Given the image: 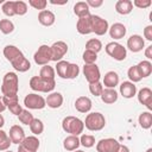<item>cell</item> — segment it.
I'll use <instances>...</instances> for the list:
<instances>
[{
    "label": "cell",
    "instance_id": "d6a6232c",
    "mask_svg": "<svg viewBox=\"0 0 152 152\" xmlns=\"http://www.w3.org/2000/svg\"><path fill=\"white\" fill-rule=\"evenodd\" d=\"M101 49H102V43L97 38H91L86 43V50H90V51L97 53L99 51H101Z\"/></svg>",
    "mask_w": 152,
    "mask_h": 152
},
{
    "label": "cell",
    "instance_id": "30bf717a",
    "mask_svg": "<svg viewBox=\"0 0 152 152\" xmlns=\"http://www.w3.org/2000/svg\"><path fill=\"white\" fill-rule=\"evenodd\" d=\"M39 148V140L36 135L25 137V139L18 145V152H37Z\"/></svg>",
    "mask_w": 152,
    "mask_h": 152
},
{
    "label": "cell",
    "instance_id": "836d02e7",
    "mask_svg": "<svg viewBox=\"0 0 152 152\" xmlns=\"http://www.w3.org/2000/svg\"><path fill=\"white\" fill-rule=\"evenodd\" d=\"M30 129H31V132L34 134V135H39V134H42L43 133V131H44V124H43V121L40 120V119H33L32 120V122L30 124Z\"/></svg>",
    "mask_w": 152,
    "mask_h": 152
},
{
    "label": "cell",
    "instance_id": "8d00e7d4",
    "mask_svg": "<svg viewBox=\"0 0 152 152\" xmlns=\"http://www.w3.org/2000/svg\"><path fill=\"white\" fill-rule=\"evenodd\" d=\"M127 76L129 78V82H132V83H137V82H139V81L142 80V77L139 74V70H138L137 65H132L127 70Z\"/></svg>",
    "mask_w": 152,
    "mask_h": 152
},
{
    "label": "cell",
    "instance_id": "74e56055",
    "mask_svg": "<svg viewBox=\"0 0 152 152\" xmlns=\"http://www.w3.org/2000/svg\"><path fill=\"white\" fill-rule=\"evenodd\" d=\"M0 31L4 34H10L14 31V24L10 19H1L0 20Z\"/></svg>",
    "mask_w": 152,
    "mask_h": 152
},
{
    "label": "cell",
    "instance_id": "f1b7e54d",
    "mask_svg": "<svg viewBox=\"0 0 152 152\" xmlns=\"http://www.w3.org/2000/svg\"><path fill=\"white\" fill-rule=\"evenodd\" d=\"M137 68L139 70L140 76L144 77H148L152 74V63L150 61H141L137 64Z\"/></svg>",
    "mask_w": 152,
    "mask_h": 152
},
{
    "label": "cell",
    "instance_id": "f5cc1de1",
    "mask_svg": "<svg viewBox=\"0 0 152 152\" xmlns=\"http://www.w3.org/2000/svg\"><path fill=\"white\" fill-rule=\"evenodd\" d=\"M116 152H129V148L126 145H121L120 144V146H119V148H118Z\"/></svg>",
    "mask_w": 152,
    "mask_h": 152
},
{
    "label": "cell",
    "instance_id": "9c48e42d",
    "mask_svg": "<svg viewBox=\"0 0 152 152\" xmlns=\"http://www.w3.org/2000/svg\"><path fill=\"white\" fill-rule=\"evenodd\" d=\"M50 50H51V61L59 62L68 52V44L65 42L58 40L50 46Z\"/></svg>",
    "mask_w": 152,
    "mask_h": 152
},
{
    "label": "cell",
    "instance_id": "d4e9b609",
    "mask_svg": "<svg viewBox=\"0 0 152 152\" xmlns=\"http://www.w3.org/2000/svg\"><path fill=\"white\" fill-rule=\"evenodd\" d=\"M21 55H24L17 46H14V45H6L5 48H4V56H5V58L11 63V62H13L15 58H18L19 56H21Z\"/></svg>",
    "mask_w": 152,
    "mask_h": 152
},
{
    "label": "cell",
    "instance_id": "7c38bea8",
    "mask_svg": "<svg viewBox=\"0 0 152 152\" xmlns=\"http://www.w3.org/2000/svg\"><path fill=\"white\" fill-rule=\"evenodd\" d=\"M83 75L88 83L99 82L100 77H101L100 69L95 63L94 64H84L83 65Z\"/></svg>",
    "mask_w": 152,
    "mask_h": 152
},
{
    "label": "cell",
    "instance_id": "e0dca14e",
    "mask_svg": "<svg viewBox=\"0 0 152 152\" xmlns=\"http://www.w3.org/2000/svg\"><path fill=\"white\" fill-rule=\"evenodd\" d=\"M45 103L48 107H50L52 109H57L63 104V95L58 91L50 93L45 99Z\"/></svg>",
    "mask_w": 152,
    "mask_h": 152
},
{
    "label": "cell",
    "instance_id": "8fae6325",
    "mask_svg": "<svg viewBox=\"0 0 152 152\" xmlns=\"http://www.w3.org/2000/svg\"><path fill=\"white\" fill-rule=\"evenodd\" d=\"M120 146V142L114 138H106L101 139L96 144L97 152H116Z\"/></svg>",
    "mask_w": 152,
    "mask_h": 152
},
{
    "label": "cell",
    "instance_id": "277c9868",
    "mask_svg": "<svg viewBox=\"0 0 152 152\" xmlns=\"http://www.w3.org/2000/svg\"><path fill=\"white\" fill-rule=\"evenodd\" d=\"M55 86H56L55 80L46 81L40 78L39 76H33L30 80V88L38 93H51L55 89Z\"/></svg>",
    "mask_w": 152,
    "mask_h": 152
},
{
    "label": "cell",
    "instance_id": "ee69618b",
    "mask_svg": "<svg viewBox=\"0 0 152 152\" xmlns=\"http://www.w3.org/2000/svg\"><path fill=\"white\" fill-rule=\"evenodd\" d=\"M1 10H2V13H4L5 15H7V17H13V15H15V14H14L13 1H5V2L2 4Z\"/></svg>",
    "mask_w": 152,
    "mask_h": 152
},
{
    "label": "cell",
    "instance_id": "4316f807",
    "mask_svg": "<svg viewBox=\"0 0 152 152\" xmlns=\"http://www.w3.org/2000/svg\"><path fill=\"white\" fill-rule=\"evenodd\" d=\"M80 145V138L77 135H68L63 141V147L66 151H75Z\"/></svg>",
    "mask_w": 152,
    "mask_h": 152
},
{
    "label": "cell",
    "instance_id": "c3c4849f",
    "mask_svg": "<svg viewBox=\"0 0 152 152\" xmlns=\"http://www.w3.org/2000/svg\"><path fill=\"white\" fill-rule=\"evenodd\" d=\"M7 108L10 109V112L12 113V114H14V115H19L20 114V112L23 110V108H21V106L19 104V102H15V103H12V104H10V106H7Z\"/></svg>",
    "mask_w": 152,
    "mask_h": 152
},
{
    "label": "cell",
    "instance_id": "52a82bcc",
    "mask_svg": "<svg viewBox=\"0 0 152 152\" xmlns=\"http://www.w3.org/2000/svg\"><path fill=\"white\" fill-rule=\"evenodd\" d=\"M109 25L108 21L100 15L91 14V32H94L97 36H103L108 32Z\"/></svg>",
    "mask_w": 152,
    "mask_h": 152
},
{
    "label": "cell",
    "instance_id": "6f0895ef",
    "mask_svg": "<svg viewBox=\"0 0 152 152\" xmlns=\"http://www.w3.org/2000/svg\"><path fill=\"white\" fill-rule=\"evenodd\" d=\"M74 152H84V151H81V150H75Z\"/></svg>",
    "mask_w": 152,
    "mask_h": 152
},
{
    "label": "cell",
    "instance_id": "4dcf8cb0",
    "mask_svg": "<svg viewBox=\"0 0 152 152\" xmlns=\"http://www.w3.org/2000/svg\"><path fill=\"white\" fill-rule=\"evenodd\" d=\"M138 122H139L140 127L144 128V129L151 128V126H152V114L150 112H142L138 118Z\"/></svg>",
    "mask_w": 152,
    "mask_h": 152
},
{
    "label": "cell",
    "instance_id": "7a4b0ae2",
    "mask_svg": "<svg viewBox=\"0 0 152 152\" xmlns=\"http://www.w3.org/2000/svg\"><path fill=\"white\" fill-rule=\"evenodd\" d=\"M62 128L64 132L69 133L70 135H80L84 129V124L81 119L76 116H65L62 121Z\"/></svg>",
    "mask_w": 152,
    "mask_h": 152
},
{
    "label": "cell",
    "instance_id": "681fc988",
    "mask_svg": "<svg viewBox=\"0 0 152 152\" xmlns=\"http://www.w3.org/2000/svg\"><path fill=\"white\" fill-rule=\"evenodd\" d=\"M144 37H145L148 42H152V25H147V26L144 28Z\"/></svg>",
    "mask_w": 152,
    "mask_h": 152
},
{
    "label": "cell",
    "instance_id": "b9f144b4",
    "mask_svg": "<svg viewBox=\"0 0 152 152\" xmlns=\"http://www.w3.org/2000/svg\"><path fill=\"white\" fill-rule=\"evenodd\" d=\"M78 74H80V68H78V65L75 64V63H70L69 66H68L66 78H69V80H74V78H76V77L78 76Z\"/></svg>",
    "mask_w": 152,
    "mask_h": 152
},
{
    "label": "cell",
    "instance_id": "9a60e30c",
    "mask_svg": "<svg viewBox=\"0 0 152 152\" xmlns=\"http://www.w3.org/2000/svg\"><path fill=\"white\" fill-rule=\"evenodd\" d=\"M8 137H10V139H11V142H12V144L19 145V144L25 139V132H24V129H23L21 126H19V125H13V126L10 128Z\"/></svg>",
    "mask_w": 152,
    "mask_h": 152
},
{
    "label": "cell",
    "instance_id": "680465c9",
    "mask_svg": "<svg viewBox=\"0 0 152 152\" xmlns=\"http://www.w3.org/2000/svg\"><path fill=\"white\" fill-rule=\"evenodd\" d=\"M4 152H13V151H11V150H7V151H4Z\"/></svg>",
    "mask_w": 152,
    "mask_h": 152
},
{
    "label": "cell",
    "instance_id": "603a6c76",
    "mask_svg": "<svg viewBox=\"0 0 152 152\" xmlns=\"http://www.w3.org/2000/svg\"><path fill=\"white\" fill-rule=\"evenodd\" d=\"M119 84V75L115 71H108L103 76V84L106 88L114 89Z\"/></svg>",
    "mask_w": 152,
    "mask_h": 152
},
{
    "label": "cell",
    "instance_id": "6da1fadb",
    "mask_svg": "<svg viewBox=\"0 0 152 152\" xmlns=\"http://www.w3.org/2000/svg\"><path fill=\"white\" fill-rule=\"evenodd\" d=\"M19 78L15 72H6L2 78L1 93L2 95H18Z\"/></svg>",
    "mask_w": 152,
    "mask_h": 152
},
{
    "label": "cell",
    "instance_id": "ac0fdd59",
    "mask_svg": "<svg viewBox=\"0 0 152 152\" xmlns=\"http://www.w3.org/2000/svg\"><path fill=\"white\" fill-rule=\"evenodd\" d=\"M108 32H109V36L110 38L113 39H121L126 36V32H127V28L124 24L121 23H114L109 28H108Z\"/></svg>",
    "mask_w": 152,
    "mask_h": 152
},
{
    "label": "cell",
    "instance_id": "f6af8a7d",
    "mask_svg": "<svg viewBox=\"0 0 152 152\" xmlns=\"http://www.w3.org/2000/svg\"><path fill=\"white\" fill-rule=\"evenodd\" d=\"M28 5L32 6L36 10L44 11L45 7H46V5H48V1L46 0H28Z\"/></svg>",
    "mask_w": 152,
    "mask_h": 152
},
{
    "label": "cell",
    "instance_id": "bcb514c9",
    "mask_svg": "<svg viewBox=\"0 0 152 152\" xmlns=\"http://www.w3.org/2000/svg\"><path fill=\"white\" fill-rule=\"evenodd\" d=\"M1 99H2V102H4V104L6 106V108H7V106H10V104H12V103L19 102L18 95H4Z\"/></svg>",
    "mask_w": 152,
    "mask_h": 152
},
{
    "label": "cell",
    "instance_id": "44dd1931",
    "mask_svg": "<svg viewBox=\"0 0 152 152\" xmlns=\"http://www.w3.org/2000/svg\"><path fill=\"white\" fill-rule=\"evenodd\" d=\"M91 100L87 96H80L75 101V108L80 113H88L91 109Z\"/></svg>",
    "mask_w": 152,
    "mask_h": 152
},
{
    "label": "cell",
    "instance_id": "4fadbf2b",
    "mask_svg": "<svg viewBox=\"0 0 152 152\" xmlns=\"http://www.w3.org/2000/svg\"><path fill=\"white\" fill-rule=\"evenodd\" d=\"M144 46H145V40L139 34H132L127 39V48L132 52H139L144 49Z\"/></svg>",
    "mask_w": 152,
    "mask_h": 152
},
{
    "label": "cell",
    "instance_id": "f35d334b",
    "mask_svg": "<svg viewBox=\"0 0 152 152\" xmlns=\"http://www.w3.org/2000/svg\"><path fill=\"white\" fill-rule=\"evenodd\" d=\"M18 118H19V121H20L21 124L27 125V126H30V124H31L32 120L34 119L33 115H32V113H31L28 109H23V110L20 112V114L18 115Z\"/></svg>",
    "mask_w": 152,
    "mask_h": 152
},
{
    "label": "cell",
    "instance_id": "7402d4cb",
    "mask_svg": "<svg viewBox=\"0 0 152 152\" xmlns=\"http://www.w3.org/2000/svg\"><path fill=\"white\" fill-rule=\"evenodd\" d=\"M55 20H56L55 14L51 11H49V10L40 11L39 14H38V21L43 26H51V25L55 24Z\"/></svg>",
    "mask_w": 152,
    "mask_h": 152
},
{
    "label": "cell",
    "instance_id": "d590c367",
    "mask_svg": "<svg viewBox=\"0 0 152 152\" xmlns=\"http://www.w3.org/2000/svg\"><path fill=\"white\" fill-rule=\"evenodd\" d=\"M13 7H14V14L15 15H24L27 12V4L21 0L13 1Z\"/></svg>",
    "mask_w": 152,
    "mask_h": 152
},
{
    "label": "cell",
    "instance_id": "3957f363",
    "mask_svg": "<svg viewBox=\"0 0 152 152\" xmlns=\"http://www.w3.org/2000/svg\"><path fill=\"white\" fill-rule=\"evenodd\" d=\"M83 124L87 129L96 132V131H101L104 127L106 119H104L103 114H101L99 112H93L86 116V120L83 121Z\"/></svg>",
    "mask_w": 152,
    "mask_h": 152
},
{
    "label": "cell",
    "instance_id": "e575fe53",
    "mask_svg": "<svg viewBox=\"0 0 152 152\" xmlns=\"http://www.w3.org/2000/svg\"><path fill=\"white\" fill-rule=\"evenodd\" d=\"M11 139L8 137V134L0 128V151H7L11 146Z\"/></svg>",
    "mask_w": 152,
    "mask_h": 152
},
{
    "label": "cell",
    "instance_id": "5bb4252c",
    "mask_svg": "<svg viewBox=\"0 0 152 152\" xmlns=\"http://www.w3.org/2000/svg\"><path fill=\"white\" fill-rule=\"evenodd\" d=\"M76 30L80 34H89L91 33V14L78 18L76 24Z\"/></svg>",
    "mask_w": 152,
    "mask_h": 152
},
{
    "label": "cell",
    "instance_id": "ffe728a7",
    "mask_svg": "<svg viewBox=\"0 0 152 152\" xmlns=\"http://www.w3.org/2000/svg\"><path fill=\"white\" fill-rule=\"evenodd\" d=\"M120 94L125 99H132L137 94V87L129 81H125L120 84Z\"/></svg>",
    "mask_w": 152,
    "mask_h": 152
},
{
    "label": "cell",
    "instance_id": "ba28073f",
    "mask_svg": "<svg viewBox=\"0 0 152 152\" xmlns=\"http://www.w3.org/2000/svg\"><path fill=\"white\" fill-rule=\"evenodd\" d=\"M33 59L38 65H46L51 61V50L49 45H40L33 55Z\"/></svg>",
    "mask_w": 152,
    "mask_h": 152
},
{
    "label": "cell",
    "instance_id": "5b68a950",
    "mask_svg": "<svg viewBox=\"0 0 152 152\" xmlns=\"http://www.w3.org/2000/svg\"><path fill=\"white\" fill-rule=\"evenodd\" d=\"M104 50L108 56H110L115 61H124L127 56V50L124 45L116 42H110L104 46Z\"/></svg>",
    "mask_w": 152,
    "mask_h": 152
},
{
    "label": "cell",
    "instance_id": "ab89813d",
    "mask_svg": "<svg viewBox=\"0 0 152 152\" xmlns=\"http://www.w3.org/2000/svg\"><path fill=\"white\" fill-rule=\"evenodd\" d=\"M80 144L83 147L90 148V147H93L95 145V137L90 135V134H82L81 138H80Z\"/></svg>",
    "mask_w": 152,
    "mask_h": 152
},
{
    "label": "cell",
    "instance_id": "cb8c5ba5",
    "mask_svg": "<svg viewBox=\"0 0 152 152\" xmlns=\"http://www.w3.org/2000/svg\"><path fill=\"white\" fill-rule=\"evenodd\" d=\"M132 10H133V4L131 0H119L115 4V11L119 14H122V15L129 14Z\"/></svg>",
    "mask_w": 152,
    "mask_h": 152
},
{
    "label": "cell",
    "instance_id": "11a10c76",
    "mask_svg": "<svg viewBox=\"0 0 152 152\" xmlns=\"http://www.w3.org/2000/svg\"><path fill=\"white\" fill-rule=\"evenodd\" d=\"M4 125H5V119H4V116L0 114V128H1Z\"/></svg>",
    "mask_w": 152,
    "mask_h": 152
},
{
    "label": "cell",
    "instance_id": "8992f818",
    "mask_svg": "<svg viewBox=\"0 0 152 152\" xmlns=\"http://www.w3.org/2000/svg\"><path fill=\"white\" fill-rule=\"evenodd\" d=\"M24 104L28 109H43L46 106L45 99L42 95H38L36 93L27 94L24 99Z\"/></svg>",
    "mask_w": 152,
    "mask_h": 152
},
{
    "label": "cell",
    "instance_id": "9f6ffc18",
    "mask_svg": "<svg viewBox=\"0 0 152 152\" xmlns=\"http://www.w3.org/2000/svg\"><path fill=\"white\" fill-rule=\"evenodd\" d=\"M146 152H152V148H151V147H150V148H147V150H146Z\"/></svg>",
    "mask_w": 152,
    "mask_h": 152
},
{
    "label": "cell",
    "instance_id": "7dc6e473",
    "mask_svg": "<svg viewBox=\"0 0 152 152\" xmlns=\"http://www.w3.org/2000/svg\"><path fill=\"white\" fill-rule=\"evenodd\" d=\"M133 6L138 7V8H147L151 6V0H134L133 2Z\"/></svg>",
    "mask_w": 152,
    "mask_h": 152
},
{
    "label": "cell",
    "instance_id": "83f0119b",
    "mask_svg": "<svg viewBox=\"0 0 152 152\" xmlns=\"http://www.w3.org/2000/svg\"><path fill=\"white\" fill-rule=\"evenodd\" d=\"M74 13L78 17V18H83L90 14L89 12V6L87 5L86 1H78L75 4L74 6Z\"/></svg>",
    "mask_w": 152,
    "mask_h": 152
},
{
    "label": "cell",
    "instance_id": "7bdbcfd3",
    "mask_svg": "<svg viewBox=\"0 0 152 152\" xmlns=\"http://www.w3.org/2000/svg\"><path fill=\"white\" fill-rule=\"evenodd\" d=\"M102 90H103V86H102V83L100 81L99 82H94V83H89V91L94 96H100Z\"/></svg>",
    "mask_w": 152,
    "mask_h": 152
},
{
    "label": "cell",
    "instance_id": "f907efd6",
    "mask_svg": "<svg viewBox=\"0 0 152 152\" xmlns=\"http://www.w3.org/2000/svg\"><path fill=\"white\" fill-rule=\"evenodd\" d=\"M87 2V5L89 6V8L90 7H100V6H102V4H103V1L102 0H87L86 1Z\"/></svg>",
    "mask_w": 152,
    "mask_h": 152
},
{
    "label": "cell",
    "instance_id": "60d3db41",
    "mask_svg": "<svg viewBox=\"0 0 152 152\" xmlns=\"http://www.w3.org/2000/svg\"><path fill=\"white\" fill-rule=\"evenodd\" d=\"M82 58L84 61V64H94L97 59V53L90 51V50H84Z\"/></svg>",
    "mask_w": 152,
    "mask_h": 152
},
{
    "label": "cell",
    "instance_id": "d6986e66",
    "mask_svg": "<svg viewBox=\"0 0 152 152\" xmlns=\"http://www.w3.org/2000/svg\"><path fill=\"white\" fill-rule=\"evenodd\" d=\"M11 64H12L13 69L17 70V71H19V72H25V71L30 70V68H31L30 61L24 55H21L18 58H15L13 62H11Z\"/></svg>",
    "mask_w": 152,
    "mask_h": 152
},
{
    "label": "cell",
    "instance_id": "f546056e",
    "mask_svg": "<svg viewBox=\"0 0 152 152\" xmlns=\"http://www.w3.org/2000/svg\"><path fill=\"white\" fill-rule=\"evenodd\" d=\"M55 75H56L55 69L51 65H49V64L43 65L42 69H40V71H39V77L43 78V80H46V81L55 80Z\"/></svg>",
    "mask_w": 152,
    "mask_h": 152
},
{
    "label": "cell",
    "instance_id": "1f68e13d",
    "mask_svg": "<svg viewBox=\"0 0 152 152\" xmlns=\"http://www.w3.org/2000/svg\"><path fill=\"white\" fill-rule=\"evenodd\" d=\"M69 62L66 61H59L57 62L56 64V68H55V71L57 72V75L61 77V78H66V72H68V66H69Z\"/></svg>",
    "mask_w": 152,
    "mask_h": 152
},
{
    "label": "cell",
    "instance_id": "484cf974",
    "mask_svg": "<svg viewBox=\"0 0 152 152\" xmlns=\"http://www.w3.org/2000/svg\"><path fill=\"white\" fill-rule=\"evenodd\" d=\"M101 100L107 103V104H112L114 102L118 101V93L115 91V89H110V88H103L102 93H101Z\"/></svg>",
    "mask_w": 152,
    "mask_h": 152
},
{
    "label": "cell",
    "instance_id": "db71d44e",
    "mask_svg": "<svg viewBox=\"0 0 152 152\" xmlns=\"http://www.w3.org/2000/svg\"><path fill=\"white\" fill-rule=\"evenodd\" d=\"M5 109H6V106L4 104V102H2V99L0 97V114H1V113H2Z\"/></svg>",
    "mask_w": 152,
    "mask_h": 152
},
{
    "label": "cell",
    "instance_id": "2e32d148",
    "mask_svg": "<svg viewBox=\"0 0 152 152\" xmlns=\"http://www.w3.org/2000/svg\"><path fill=\"white\" fill-rule=\"evenodd\" d=\"M138 101L146 106L148 109H152V90L147 87H144L141 88L139 91H138Z\"/></svg>",
    "mask_w": 152,
    "mask_h": 152
},
{
    "label": "cell",
    "instance_id": "816d5d0a",
    "mask_svg": "<svg viewBox=\"0 0 152 152\" xmlns=\"http://www.w3.org/2000/svg\"><path fill=\"white\" fill-rule=\"evenodd\" d=\"M145 57L147 59H152V45H148L145 49Z\"/></svg>",
    "mask_w": 152,
    "mask_h": 152
}]
</instances>
